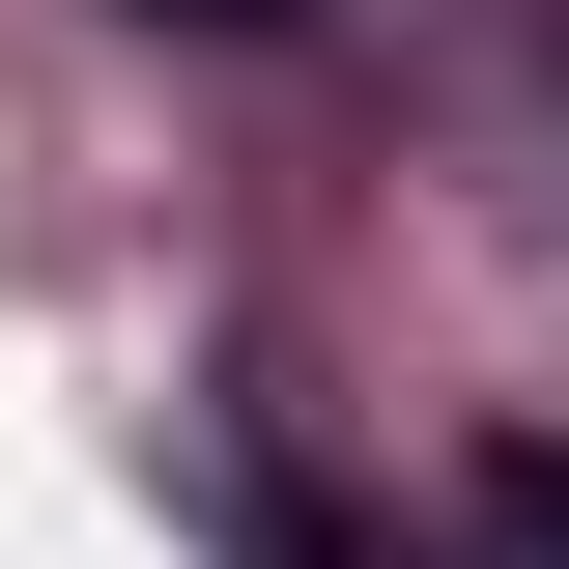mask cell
Segmentation results:
<instances>
[{
	"mask_svg": "<svg viewBox=\"0 0 569 569\" xmlns=\"http://www.w3.org/2000/svg\"><path fill=\"white\" fill-rule=\"evenodd\" d=\"M200 29H313V0H200Z\"/></svg>",
	"mask_w": 569,
	"mask_h": 569,
	"instance_id": "2",
	"label": "cell"
},
{
	"mask_svg": "<svg viewBox=\"0 0 569 569\" xmlns=\"http://www.w3.org/2000/svg\"><path fill=\"white\" fill-rule=\"evenodd\" d=\"M485 569H569V427H485Z\"/></svg>",
	"mask_w": 569,
	"mask_h": 569,
	"instance_id": "1",
	"label": "cell"
}]
</instances>
